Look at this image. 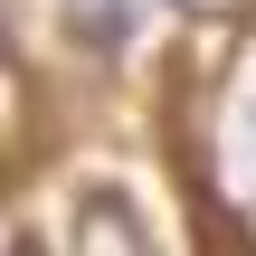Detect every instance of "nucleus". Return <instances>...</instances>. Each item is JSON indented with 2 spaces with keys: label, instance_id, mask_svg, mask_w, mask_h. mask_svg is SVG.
<instances>
[{
  "label": "nucleus",
  "instance_id": "nucleus-1",
  "mask_svg": "<svg viewBox=\"0 0 256 256\" xmlns=\"http://www.w3.org/2000/svg\"><path fill=\"white\" fill-rule=\"evenodd\" d=\"M76 256H152V247H142V218H133L114 190H95L86 218H76Z\"/></svg>",
  "mask_w": 256,
  "mask_h": 256
}]
</instances>
